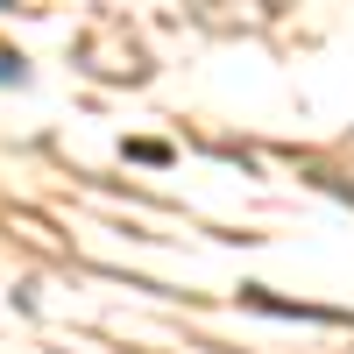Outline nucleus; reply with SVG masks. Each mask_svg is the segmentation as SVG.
I'll list each match as a JSON object with an SVG mask.
<instances>
[{
	"label": "nucleus",
	"mask_w": 354,
	"mask_h": 354,
	"mask_svg": "<svg viewBox=\"0 0 354 354\" xmlns=\"http://www.w3.org/2000/svg\"><path fill=\"white\" fill-rule=\"evenodd\" d=\"M21 78V57H0V85H15Z\"/></svg>",
	"instance_id": "f257e3e1"
}]
</instances>
